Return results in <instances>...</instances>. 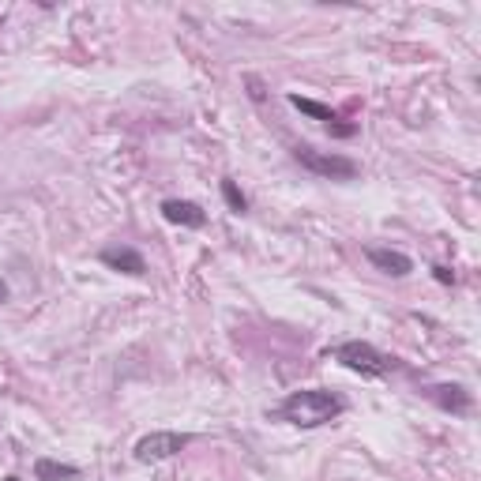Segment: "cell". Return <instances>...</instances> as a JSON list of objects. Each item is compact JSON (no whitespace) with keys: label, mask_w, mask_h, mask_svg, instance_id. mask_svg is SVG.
I'll return each instance as SVG.
<instances>
[{"label":"cell","mask_w":481,"mask_h":481,"mask_svg":"<svg viewBox=\"0 0 481 481\" xmlns=\"http://www.w3.org/2000/svg\"><path fill=\"white\" fill-rule=\"evenodd\" d=\"M185 444H188L185 433H150V437H143V440L136 444V459H139V463H166V459H173V455L181 451Z\"/></svg>","instance_id":"277c9868"},{"label":"cell","mask_w":481,"mask_h":481,"mask_svg":"<svg viewBox=\"0 0 481 481\" xmlns=\"http://www.w3.org/2000/svg\"><path fill=\"white\" fill-rule=\"evenodd\" d=\"M433 395H437V402L444 410H455V414L470 410V395L463 388H433Z\"/></svg>","instance_id":"30bf717a"},{"label":"cell","mask_w":481,"mask_h":481,"mask_svg":"<svg viewBox=\"0 0 481 481\" xmlns=\"http://www.w3.org/2000/svg\"><path fill=\"white\" fill-rule=\"evenodd\" d=\"M102 264H106V267H113V271H124V274H132V278L147 274V264H143V256H139L136 248H129V245H113V248H102Z\"/></svg>","instance_id":"52a82bcc"},{"label":"cell","mask_w":481,"mask_h":481,"mask_svg":"<svg viewBox=\"0 0 481 481\" xmlns=\"http://www.w3.org/2000/svg\"><path fill=\"white\" fill-rule=\"evenodd\" d=\"M278 414H283L290 425L297 428H316V425H327L335 421L342 414V399L323 391V388H313V391H293L283 407H278Z\"/></svg>","instance_id":"6da1fadb"},{"label":"cell","mask_w":481,"mask_h":481,"mask_svg":"<svg viewBox=\"0 0 481 481\" xmlns=\"http://www.w3.org/2000/svg\"><path fill=\"white\" fill-rule=\"evenodd\" d=\"M34 477H38V481H75V477H80V470L68 467V463L38 459V463H34Z\"/></svg>","instance_id":"ba28073f"},{"label":"cell","mask_w":481,"mask_h":481,"mask_svg":"<svg viewBox=\"0 0 481 481\" xmlns=\"http://www.w3.org/2000/svg\"><path fill=\"white\" fill-rule=\"evenodd\" d=\"M365 256H369V264H372L376 271L395 274V278H402V274H410V271H414V260L407 256V252H399V248H380V245H369V248H365Z\"/></svg>","instance_id":"5b68a950"},{"label":"cell","mask_w":481,"mask_h":481,"mask_svg":"<svg viewBox=\"0 0 481 481\" xmlns=\"http://www.w3.org/2000/svg\"><path fill=\"white\" fill-rule=\"evenodd\" d=\"M290 106H293V110H301V113H309V117H316V120H323V124H327V129H332V124H339L335 110H327V106L313 102V98H301V94H290Z\"/></svg>","instance_id":"9c48e42d"},{"label":"cell","mask_w":481,"mask_h":481,"mask_svg":"<svg viewBox=\"0 0 481 481\" xmlns=\"http://www.w3.org/2000/svg\"><path fill=\"white\" fill-rule=\"evenodd\" d=\"M332 358L339 361V365H346V369H353V372H361V376H384L388 369H391V361L380 353L376 346H369V342H342V346H335V353Z\"/></svg>","instance_id":"7a4b0ae2"},{"label":"cell","mask_w":481,"mask_h":481,"mask_svg":"<svg viewBox=\"0 0 481 481\" xmlns=\"http://www.w3.org/2000/svg\"><path fill=\"white\" fill-rule=\"evenodd\" d=\"M222 196H226V204H230V211H237V215L248 207V199L241 196V188L234 181H222Z\"/></svg>","instance_id":"8fae6325"},{"label":"cell","mask_w":481,"mask_h":481,"mask_svg":"<svg viewBox=\"0 0 481 481\" xmlns=\"http://www.w3.org/2000/svg\"><path fill=\"white\" fill-rule=\"evenodd\" d=\"M437 271V278H440V283H455V274L447 271V267H433Z\"/></svg>","instance_id":"7c38bea8"},{"label":"cell","mask_w":481,"mask_h":481,"mask_svg":"<svg viewBox=\"0 0 481 481\" xmlns=\"http://www.w3.org/2000/svg\"><path fill=\"white\" fill-rule=\"evenodd\" d=\"M293 159L313 169L316 177H332V181H350V177H358V162L346 159V155H327V150H313V147H297Z\"/></svg>","instance_id":"3957f363"},{"label":"cell","mask_w":481,"mask_h":481,"mask_svg":"<svg viewBox=\"0 0 481 481\" xmlns=\"http://www.w3.org/2000/svg\"><path fill=\"white\" fill-rule=\"evenodd\" d=\"M162 215H166V222L188 226V230H199V226L207 222V211L199 207V204H192V199H166V204H162Z\"/></svg>","instance_id":"8992f818"},{"label":"cell","mask_w":481,"mask_h":481,"mask_svg":"<svg viewBox=\"0 0 481 481\" xmlns=\"http://www.w3.org/2000/svg\"><path fill=\"white\" fill-rule=\"evenodd\" d=\"M5 297H8V286H5V283H0V301H5Z\"/></svg>","instance_id":"4fadbf2b"}]
</instances>
